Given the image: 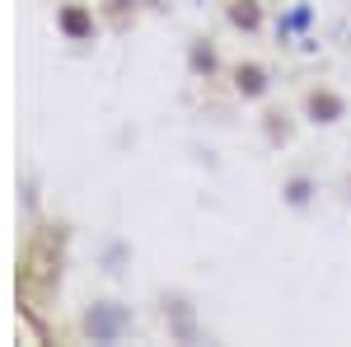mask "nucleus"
<instances>
[{"mask_svg": "<svg viewBox=\"0 0 351 347\" xmlns=\"http://www.w3.org/2000/svg\"><path fill=\"white\" fill-rule=\"evenodd\" d=\"M309 108H314V113H324V122L342 117V99H332V94H309Z\"/></svg>", "mask_w": 351, "mask_h": 347, "instance_id": "nucleus-1", "label": "nucleus"}, {"mask_svg": "<svg viewBox=\"0 0 351 347\" xmlns=\"http://www.w3.org/2000/svg\"><path fill=\"white\" fill-rule=\"evenodd\" d=\"M239 89L243 94H258L263 89V71L258 66H239Z\"/></svg>", "mask_w": 351, "mask_h": 347, "instance_id": "nucleus-2", "label": "nucleus"}]
</instances>
